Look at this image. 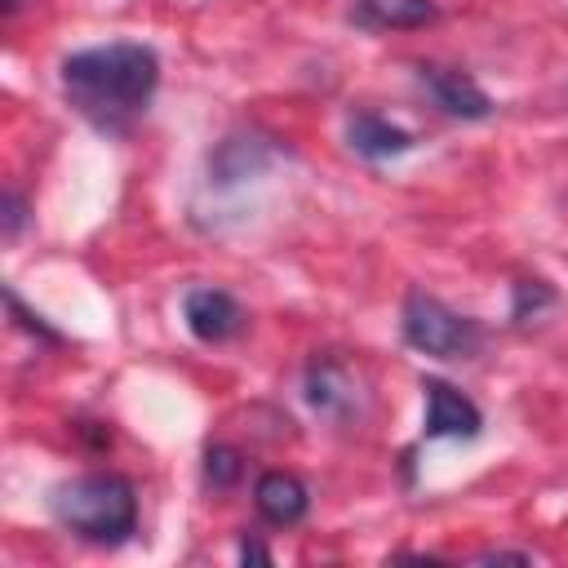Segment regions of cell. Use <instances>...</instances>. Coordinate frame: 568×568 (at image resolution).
Segmentation results:
<instances>
[{
    "label": "cell",
    "instance_id": "cell-17",
    "mask_svg": "<svg viewBox=\"0 0 568 568\" xmlns=\"http://www.w3.org/2000/svg\"><path fill=\"white\" fill-rule=\"evenodd\" d=\"M240 559H257V564H271V555H266L257 541H240Z\"/></svg>",
    "mask_w": 568,
    "mask_h": 568
},
{
    "label": "cell",
    "instance_id": "cell-5",
    "mask_svg": "<svg viewBox=\"0 0 568 568\" xmlns=\"http://www.w3.org/2000/svg\"><path fill=\"white\" fill-rule=\"evenodd\" d=\"M422 395H426V435L430 439H475L484 430V413L457 386H448L439 377H422Z\"/></svg>",
    "mask_w": 568,
    "mask_h": 568
},
{
    "label": "cell",
    "instance_id": "cell-10",
    "mask_svg": "<svg viewBox=\"0 0 568 568\" xmlns=\"http://www.w3.org/2000/svg\"><path fill=\"white\" fill-rule=\"evenodd\" d=\"M435 18V0H351V22L364 31H413Z\"/></svg>",
    "mask_w": 568,
    "mask_h": 568
},
{
    "label": "cell",
    "instance_id": "cell-1",
    "mask_svg": "<svg viewBox=\"0 0 568 568\" xmlns=\"http://www.w3.org/2000/svg\"><path fill=\"white\" fill-rule=\"evenodd\" d=\"M155 84H160V58L151 44L138 40H111L62 58L67 102L102 133H124L133 115L146 111Z\"/></svg>",
    "mask_w": 568,
    "mask_h": 568
},
{
    "label": "cell",
    "instance_id": "cell-2",
    "mask_svg": "<svg viewBox=\"0 0 568 568\" xmlns=\"http://www.w3.org/2000/svg\"><path fill=\"white\" fill-rule=\"evenodd\" d=\"M49 506L62 528L98 546H120L138 532V493L124 475L111 470H93L58 484L49 493Z\"/></svg>",
    "mask_w": 568,
    "mask_h": 568
},
{
    "label": "cell",
    "instance_id": "cell-4",
    "mask_svg": "<svg viewBox=\"0 0 568 568\" xmlns=\"http://www.w3.org/2000/svg\"><path fill=\"white\" fill-rule=\"evenodd\" d=\"M302 390H306V404H311L320 417H328V422H351V417H359V386H355L351 368H346L342 359H333V355H315V359L306 364Z\"/></svg>",
    "mask_w": 568,
    "mask_h": 568
},
{
    "label": "cell",
    "instance_id": "cell-9",
    "mask_svg": "<svg viewBox=\"0 0 568 568\" xmlns=\"http://www.w3.org/2000/svg\"><path fill=\"white\" fill-rule=\"evenodd\" d=\"M253 506H257V515H262L266 524L288 528V524H297V519L311 510V493H306V484H302L297 475H288V470H266V475L257 479V488H253Z\"/></svg>",
    "mask_w": 568,
    "mask_h": 568
},
{
    "label": "cell",
    "instance_id": "cell-7",
    "mask_svg": "<svg viewBox=\"0 0 568 568\" xmlns=\"http://www.w3.org/2000/svg\"><path fill=\"white\" fill-rule=\"evenodd\" d=\"M417 80H422V89L430 93V102L444 115H457V120H484V115H493V98L466 71H453V67H417Z\"/></svg>",
    "mask_w": 568,
    "mask_h": 568
},
{
    "label": "cell",
    "instance_id": "cell-11",
    "mask_svg": "<svg viewBox=\"0 0 568 568\" xmlns=\"http://www.w3.org/2000/svg\"><path fill=\"white\" fill-rule=\"evenodd\" d=\"M346 142L364 160H390V155L413 151V133L399 129V124H390L386 115H373V111H355L346 120Z\"/></svg>",
    "mask_w": 568,
    "mask_h": 568
},
{
    "label": "cell",
    "instance_id": "cell-14",
    "mask_svg": "<svg viewBox=\"0 0 568 568\" xmlns=\"http://www.w3.org/2000/svg\"><path fill=\"white\" fill-rule=\"evenodd\" d=\"M4 302H9V315L18 320V328H27V333H31V337H40V342H62V337L40 320V315H31V311L22 306V297H18L13 288H4Z\"/></svg>",
    "mask_w": 568,
    "mask_h": 568
},
{
    "label": "cell",
    "instance_id": "cell-8",
    "mask_svg": "<svg viewBox=\"0 0 568 568\" xmlns=\"http://www.w3.org/2000/svg\"><path fill=\"white\" fill-rule=\"evenodd\" d=\"M271 160H275V146L271 142H262L257 133H231L209 155V182L213 186H240L248 178H262Z\"/></svg>",
    "mask_w": 568,
    "mask_h": 568
},
{
    "label": "cell",
    "instance_id": "cell-3",
    "mask_svg": "<svg viewBox=\"0 0 568 568\" xmlns=\"http://www.w3.org/2000/svg\"><path fill=\"white\" fill-rule=\"evenodd\" d=\"M399 328H404V342L413 351L435 355V359H475L484 346L479 320L457 315L453 306H444L426 288H408L404 311H399Z\"/></svg>",
    "mask_w": 568,
    "mask_h": 568
},
{
    "label": "cell",
    "instance_id": "cell-6",
    "mask_svg": "<svg viewBox=\"0 0 568 568\" xmlns=\"http://www.w3.org/2000/svg\"><path fill=\"white\" fill-rule=\"evenodd\" d=\"M182 320L186 328L200 337V342H226L244 328V311L240 302L226 293V288H213V284H200V288H186L182 297Z\"/></svg>",
    "mask_w": 568,
    "mask_h": 568
},
{
    "label": "cell",
    "instance_id": "cell-16",
    "mask_svg": "<svg viewBox=\"0 0 568 568\" xmlns=\"http://www.w3.org/2000/svg\"><path fill=\"white\" fill-rule=\"evenodd\" d=\"M479 564H532L528 550H484Z\"/></svg>",
    "mask_w": 568,
    "mask_h": 568
},
{
    "label": "cell",
    "instance_id": "cell-13",
    "mask_svg": "<svg viewBox=\"0 0 568 568\" xmlns=\"http://www.w3.org/2000/svg\"><path fill=\"white\" fill-rule=\"evenodd\" d=\"M555 302V293L541 284V280H528V284H515V306H510V320L515 324H524L528 315H537L541 306H550Z\"/></svg>",
    "mask_w": 568,
    "mask_h": 568
},
{
    "label": "cell",
    "instance_id": "cell-12",
    "mask_svg": "<svg viewBox=\"0 0 568 568\" xmlns=\"http://www.w3.org/2000/svg\"><path fill=\"white\" fill-rule=\"evenodd\" d=\"M240 470H244V462H240V453L231 444H209L204 448V479L213 488H231L240 479Z\"/></svg>",
    "mask_w": 568,
    "mask_h": 568
},
{
    "label": "cell",
    "instance_id": "cell-18",
    "mask_svg": "<svg viewBox=\"0 0 568 568\" xmlns=\"http://www.w3.org/2000/svg\"><path fill=\"white\" fill-rule=\"evenodd\" d=\"M18 4H22V0H4V13H13V9H18Z\"/></svg>",
    "mask_w": 568,
    "mask_h": 568
},
{
    "label": "cell",
    "instance_id": "cell-15",
    "mask_svg": "<svg viewBox=\"0 0 568 568\" xmlns=\"http://www.w3.org/2000/svg\"><path fill=\"white\" fill-rule=\"evenodd\" d=\"M22 222H27V200H22L18 191H9V195H4V240H18Z\"/></svg>",
    "mask_w": 568,
    "mask_h": 568
}]
</instances>
